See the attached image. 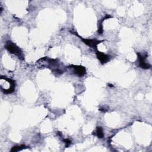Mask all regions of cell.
I'll return each mask as SVG.
<instances>
[{
	"instance_id": "obj_1",
	"label": "cell",
	"mask_w": 152,
	"mask_h": 152,
	"mask_svg": "<svg viewBox=\"0 0 152 152\" xmlns=\"http://www.w3.org/2000/svg\"><path fill=\"white\" fill-rule=\"evenodd\" d=\"M5 48L11 53L12 54H14L18 56V58L21 60H23L24 59V56L23 53V52L14 43L8 41L6 42V44L5 45Z\"/></svg>"
},
{
	"instance_id": "obj_2",
	"label": "cell",
	"mask_w": 152,
	"mask_h": 152,
	"mask_svg": "<svg viewBox=\"0 0 152 152\" xmlns=\"http://www.w3.org/2000/svg\"><path fill=\"white\" fill-rule=\"evenodd\" d=\"M137 56L139 61V66L140 68L147 69L151 67V65L145 62V59L147 56V54L142 55L140 53H137Z\"/></svg>"
},
{
	"instance_id": "obj_3",
	"label": "cell",
	"mask_w": 152,
	"mask_h": 152,
	"mask_svg": "<svg viewBox=\"0 0 152 152\" xmlns=\"http://www.w3.org/2000/svg\"><path fill=\"white\" fill-rule=\"evenodd\" d=\"M80 37V39L87 46L93 48H96L97 45L100 43V42H103L102 40H97L96 39H84L83 37Z\"/></svg>"
},
{
	"instance_id": "obj_4",
	"label": "cell",
	"mask_w": 152,
	"mask_h": 152,
	"mask_svg": "<svg viewBox=\"0 0 152 152\" xmlns=\"http://www.w3.org/2000/svg\"><path fill=\"white\" fill-rule=\"evenodd\" d=\"M71 68H72L74 73L79 77L84 75L86 73V69L84 66L81 65H71Z\"/></svg>"
},
{
	"instance_id": "obj_5",
	"label": "cell",
	"mask_w": 152,
	"mask_h": 152,
	"mask_svg": "<svg viewBox=\"0 0 152 152\" xmlns=\"http://www.w3.org/2000/svg\"><path fill=\"white\" fill-rule=\"evenodd\" d=\"M96 54L97 59L99 60V61L102 64L107 62L109 61V59H110V58H109L110 56L109 55H106V54H104L103 52H99L98 50H96Z\"/></svg>"
},
{
	"instance_id": "obj_6",
	"label": "cell",
	"mask_w": 152,
	"mask_h": 152,
	"mask_svg": "<svg viewBox=\"0 0 152 152\" xmlns=\"http://www.w3.org/2000/svg\"><path fill=\"white\" fill-rule=\"evenodd\" d=\"M96 135L99 138H102L104 136L103 131V128L101 126H98L96 128Z\"/></svg>"
},
{
	"instance_id": "obj_7",
	"label": "cell",
	"mask_w": 152,
	"mask_h": 152,
	"mask_svg": "<svg viewBox=\"0 0 152 152\" xmlns=\"http://www.w3.org/2000/svg\"><path fill=\"white\" fill-rule=\"evenodd\" d=\"M26 148V146L24 145H17V146H14L12 147L11 149V152H16L20 151L24 148Z\"/></svg>"
},
{
	"instance_id": "obj_8",
	"label": "cell",
	"mask_w": 152,
	"mask_h": 152,
	"mask_svg": "<svg viewBox=\"0 0 152 152\" xmlns=\"http://www.w3.org/2000/svg\"><path fill=\"white\" fill-rule=\"evenodd\" d=\"M64 142L65 143V147H68L71 143V141L68 139H64Z\"/></svg>"
}]
</instances>
